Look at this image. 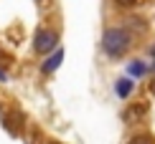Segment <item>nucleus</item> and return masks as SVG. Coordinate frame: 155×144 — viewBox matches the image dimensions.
<instances>
[{
    "mask_svg": "<svg viewBox=\"0 0 155 144\" xmlns=\"http://www.w3.org/2000/svg\"><path fill=\"white\" fill-rule=\"evenodd\" d=\"M132 45V36L127 28H107L104 36H102V48H104L107 56L117 58L122 53H127Z\"/></svg>",
    "mask_w": 155,
    "mask_h": 144,
    "instance_id": "1",
    "label": "nucleus"
},
{
    "mask_svg": "<svg viewBox=\"0 0 155 144\" xmlns=\"http://www.w3.org/2000/svg\"><path fill=\"white\" fill-rule=\"evenodd\" d=\"M56 43H59V36H56L54 30H48V28H41V30L36 33L33 48L38 51V53H48V51L56 48Z\"/></svg>",
    "mask_w": 155,
    "mask_h": 144,
    "instance_id": "2",
    "label": "nucleus"
},
{
    "mask_svg": "<svg viewBox=\"0 0 155 144\" xmlns=\"http://www.w3.org/2000/svg\"><path fill=\"white\" fill-rule=\"evenodd\" d=\"M147 114V104H132L130 109L125 111V121H137Z\"/></svg>",
    "mask_w": 155,
    "mask_h": 144,
    "instance_id": "3",
    "label": "nucleus"
},
{
    "mask_svg": "<svg viewBox=\"0 0 155 144\" xmlns=\"http://www.w3.org/2000/svg\"><path fill=\"white\" fill-rule=\"evenodd\" d=\"M3 121H5V127H8V132H10V134H15L18 129H21V124H23V116H21V114H15V111H8V114L3 116Z\"/></svg>",
    "mask_w": 155,
    "mask_h": 144,
    "instance_id": "4",
    "label": "nucleus"
},
{
    "mask_svg": "<svg viewBox=\"0 0 155 144\" xmlns=\"http://www.w3.org/2000/svg\"><path fill=\"white\" fill-rule=\"evenodd\" d=\"M61 61H64V51H56V53H54V56H51V58H48V61H46V63H43V66H41V68H43V71H46V74H54V71H56V68H59V66H61Z\"/></svg>",
    "mask_w": 155,
    "mask_h": 144,
    "instance_id": "5",
    "label": "nucleus"
},
{
    "mask_svg": "<svg viewBox=\"0 0 155 144\" xmlns=\"http://www.w3.org/2000/svg\"><path fill=\"white\" fill-rule=\"evenodd\" d=\"M114 89H117V96H130V91H132V81H130V78H120Z\"/></svg>",
    "mask_w": 155,
    "mask_h": 144,
    "instance_id": "6",
    "label": "nucleus"
},
{
    "mask_svg": "<svg viewBox=\"0 0 155 144\" xmlns=\"http://www.w3.org/2000/svg\"><path fill=\"white\" fill-rule=\"evenodd\" d=\"M145 71H147V66L143 61H132L130 63V76H145Z\"/></svg>",
    "mask_w": 155,
    "mask_h": 144,
    "instance_id": "7",
    "label": "nucleus"
},
{
    "mask_svg": "<svg viewBox=\"0 0 155 144\" xmlns=\"http://www.w3.org/2000/svg\"><path fill=\"white\" fill-rule=\"evenodd\" d=\"M130 144H155V139L150 134H135L132 139H130Z\"/></svg>",
    "mask_w": 155,
    "mask_h": 144,
    "instance_id": "8",
    "label": "nucleus"
},
{
    "mask_svg": "<svg viewBox=\"0 0 155 144\" xmlns=\"http://www.w3.org/2000/svg\"><path fill=\"white\" fill-rule=\"evenodd\" d=\"M114 3H120V5H135L137 0H114Z\"/></svg>",
    "mask_w": 155,
    "mask_h": 144,
    "instance_id": "9",
    "label": "nucleus"
},
{
    "mask_svg": "<svg viewBox=\"0 0 155 144\" xmlns=\"http://www.w3.org/2000/svg\"><path fill=\"white\" fill-rule=\"evenodd\" d=\"M0 81H5V71L3 68H0Z\"/></svg>",
    "mask_w": 155,
    "mask_h": 144,
    "instance_id": "10",
    "label": "nucleus"
},
{
    "mask_svg": "<svg viewBox=\"0 0 155 144\" xmlns=\"http://www.w3.org/2000/svg\"><path fill=\"white\" fill-rule=\"evenodd\" d=\"M150 91H153V94H155V78H153V83H150Z\"/></svg>",
    "mask_w": 155,
    "mask_h": 144,
    "instance_id": "11",
    "label": "nucleus"
},
{
    "mask_svg": "<svg viewBox=\"0 0 155 144\" xmlns=\"http://www.w3.org/2000/svg\"><path fill=\"white\" fill-rule=\"evenodd\" d=\"M48 144H59V142H48Z\"/></svg>",
    "mask_w": 155,
    "mask_h": 144,
    "instance_id": "12",
    "label": "nucleus"
}]
</instances>
